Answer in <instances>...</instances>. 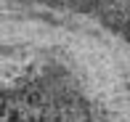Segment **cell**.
I'll return each instance as SVG.
<instances>
[{"label": "cell", "mask_w": 130, "mask_h": 122, "mask_svg": "<svg viewBox=\"0 0 130 122\" xmlns=\"http://www.w3.org/2000/svg\"><path fill=\"white\" fill-rule=\"evenodd\" d=\"M0 122H130L127 0H0Z\"/></svg>", "instance_id": "obj_1"}]
</instances>
